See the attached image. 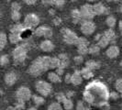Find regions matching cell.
I'll use <instances>...</instances> for the list:
<instances>
[{
    "label": "cell",
    "mask_w": 122,
    "mask_h": 110,
    "mask_svg": "<svg viewBox=\"0 0 122 110\" xmlns=\"http://www.w3.org/2000/svg\"><path fill=\"white\" fill-rule=\"evenodd\" d=\"M61 34H62V38H63V40L67 44L70 45H76L77 41L79 40V37L77 36L73 31H72L69 29L66 28H63L61 29Z\"/></svg>",
    "instance_id": "obj_5"
},
{
    "label": "cell",
    "mask_w": 122,
    "mask_h": 110,
    "mask_svg": "<svg viewBox=\"0 0 122 110\" xmlns=\"http://www.w3.org/2000/svg\"><path fill=\"white\" fill-rule=\"evenodd\" d=\"M63 108L65 110H72L73 108V100L71 98H68L66 97V99L61 103Z\"/></svg>",
    "instance_id": "obj_27"
},
{
    "label": "cell",
    "mask_w": 122,
    "mask_h": 110,
    "mask_svg": "<svg viewBox=\"0 0 122 110\" xmlns=\"http://www.w3.org/2000/svg\"><path fill=\"white\" fill-rule=\"evenodd\" d=\"M6 110H22V109H19V108L16 107V106H8Z\"/></svg>",
    "instance_id": "obj_50"
},
{
    "label": "cell",
    "mask_w": 122,
    "mask_h": 110,
    "mask_svg": "<svg viewBox=\"0 0 122 110\" xmlns=\"http://www.w3.org/2000/svg\"><path fill=\"white\" fill-rule=\"evenodd\" d=\"M115 87H116L117 91L118 92V93H120V94L122 95V78L117 80Z\"/></svg>",
    "instance_id": "obj_37"
},
{
    "label": "cell",
    "mask_w": 122,
    "mask_h": 110,
    "mask_svg": "<svg viewBox=\"0 0 122 110\" xmlns=\"http://www.w3.org/2000/svg\"><path fill=\"white\" fill-rule=\"evenodd\" d=\"M35 89L39 93V95H42V96H48L51 94L52 92V85L43 80H39L37 81L35 84Z\"/></svg>",
    "instance_id": "obj_4"
},
{
    "label": "cell",
    "mask_w": 122,
    "mask_h": 110,
    "mask_svg": "<svg viewBox=\"0 0 122 110\" xmlns=\"http://www.w3.org/2000/svg\"><path fill=\"white\" fill-rule=\"evenodd\" d=\"M64 81H65V83H67V84H71V81H72V74L67 73V74L65 75Z\"/></svg>",
    "instance_id": "obj_45"
},
{
    "label": "cell",
    "mask_w": 122,
    "mask_h": 110,
    "mask_svg": "<svg viewBox=\"0 0 122 110\" xmlns=\"http://www.w3.org/2000/svg\"><path fill=\"white\" fill-rule=\"evenodd\" d=\"M117 93H118V92H111V93H110V98H111V99H114V100H115V99H117L118 96H119Z\"/></svg>",
    "instance_id": "obj_44"
},
{
    "label": "cell",
    "mask_w": 122,
    "mask_h": 110,
    "mask_svg": "<svg viewBox=\"0 0 122 110\" xmlns=\"http://www.w3.org/2000/svg\"><path fill=\"white\" fill-rule=\"evenodd\" d=\"M83 82V76L81 74L80 71H75L74 73L72 74V81L71 84H73V85H79Z\"/></svg>",
    "instance_id": "obj_15"
},
{
    "label": "cell",
    "mask_w": 122,
    "mask_h": 110,
    "mask_svg": "<svg viewBox=\"0 0 122 110\" xmlns=\"http://www.w3.org/2000/svg\"><path fill=\"white\" fill-rule=\"evenodd\" d=\"M106 23H107V25L109 27L110 29L114 28V27H115V25H116V23H117L116 18H115L114 16H108V17L107 18Z\"/></svg>",
    "instance_id": "obj_31"
},
{
    "label": "cell",
    "mask_w": 122,
    "mask_h": 110,
    "mask_svg": "<svg viewBox=\"0 0 122 110\" xmlns=\"http://www.w3.org/2000/svg\"><path fill=\"white\" fill-rule=\"evenodd\" d=\"M7 42V36L4 32H1L0 34V50H3Z\"/></svg>",
    "instance_id": "obj_32"
},
{
    "label": "cell",
    "mask_w": 122,
    "mask_h": 110,
    "mask_svg": "<svg viewBox=\"0 0 122 110\" xmlns=\"http://www.w3.org/2000/svg\"><path fill=\"white\" fill-rule=\"evenodd\" d=\"M99 52H100V47L98 46V44H92L89 46L88 53L92 55H97Z\"/></svg>",
    "instance_id": "obj_28"
},
{
    "label": "cell",
    "mask_w": 122,
    "mask_h": 110,
    "mask_svg": "<svg viewBox=\"0 0 122 110\" xmlns=\"http://www.w3.org/2000/svg\"><path fill=\"white\" fill-rule=\"evenodd\" d=\"M87 90L91 92L94 95H96V94H97L98 96H100L103 100H107L108 97H110V94L108 93V90L107 89V87L103 84H100V83L95 82V83L90 84L87 86Z\"/></svg>",
    "instance_id": "obj_2"
},
{
    "label": "cell",
    "mask_w": 122,
    "mask_h": 110,
    "mask_svg": "<svg viewBox=\"0 0 122 110\" xmlns=\"http://www.w3.org/2000/svg\"><path fill=\"white\" fill-rule=\"evenodd\" d=\"M88 49H89V47H82V48H78V49H77L78 54L82 55V56L87 54V53H88Z\"/></svg>",
    "instance_id": "obj_39"
},
{
    "label": "cell",
    "mask_w": 122,
    "mask_h": 110,
    "mask_svg": "<svg viewBox=\"0 0 122 110\" xmlns=\"http://www.w3.org/2000/svg\"><path fill=\"white\" fill-rule=\"evenodd\" d=\"M63 109H64V108H63L62 105L60 104L59 102L51 103V104L48 106V108H47V110H63Z\"/></svg>",
    "instance_id": "obj_30"
},
{
    "label": "cell",
    "mask_w": 122,
    "mask_h": 110,
    "mask_svg": "<svg viewBox=\"0 0 122 110\" xmlns=\"http://www.w3.org/2000/svg\"><path fill=\"white\" fill-rule=\"evenodd\" d=\"M11 17H12V19L14 21H18V20L20 19L21 15H20V12H19V11H12Z\"/></svg>",
    "instance_id": "obj_38"
},
{
    "label": "cell",
    "mask_w": 122,
    "mask_h": 110,
    "mask_svg": "<svg viewBox=\"0 0 122 110\" xmlns=\"http://www.w3.org/2000/svg\"><path fill=\"white\" fill-rule=\"evenodd\" d=\"M5 83L6 85L12 86L18 80V75L17 73H15L14 72H9V73H6L5 75Z\"/></svg>",
    "instance_id": "obj_11"
},
{
    "label": "cell",
    "mask_w": 122,
    "mask_h": 110,
    "mask_svg": "<svg viewBox=\"0 0 122 110\" xmlns=\"http://www.w3.org/2000/svg\"><path fill=\"white\" fill-rule=\"evenodd\" d=\"M73 95H74V93H73V91H68L67 93H66V96H67L68 98H71Z\"/></svg>",
    "instance_id": "obj_49"
},
{
    "label": "cell",
    "mask_w": 122,
    "mask_h": 110,
    "mask_svg": "<svg viewBox=\"0 0 122 110\" xmlns=\"http://www.w3.org/2000/svg\"><path fill=\"white\" fill-rule=\"evenodd\" d=\"M61 65V61L60 59L58 57H53L51 58V69H57V68L60 67Z\"/></svg>",
    "instance_id": "obj_29"
},
{
    "label": "cell",
    "mask_w": 122,
    "mask_h": 110,
    "mask_svg": "<svg viewBox=\"0 0 122 110\" xmlns=\"http://www.w3.org/2000/svg\"><path fill=\"white\" fill-rule=\"evenodd\" d=\"M55 72L58 73L60 76H61V75L64 73V69H63V68H61V67H59V68H57V69L55 70Z\"/></svg>",
    "instance_id": "obj_46"
},
{
    "label": "cell",
    "mask_w": 122,
    "mask_h": 110,
    "mask_svg": "<svg viewBox=\"0 0 122 110\" xmlns=\"http://www.w3.org/2000/svg\"><path fill=\"white\" fill-rule=\"evenodd\" d=\"M118 28H119V30H120V32H121L122 34V20H120L119 23H118Z\"/></svg>",
    "instance_id": "obj_51"
},
{
    "label": "cell",
    "mask_w": 122,
    "mask_h": 110,
    "mask_svg": "<svg viewBox=\"0 0 122 110\" xmlns=\"http://www.w3.org/2000/svg\"><path fill=\"white\" fill-rule=\"evenodd\" d=\"M32 102L36 106H40V105L44 104L45 99H44V96L41 95H32Z\"/></svg>",
    "instance_id": "obj_21"
},
{
    "label": "cell",
    "mask_w": 122,
    "mask_h": 110,
    "mask_svg": "<svg viewBox=\"0 0 122 110\" xmlns=\"http://www.w3.org/2000/svg\"><path fill=\"white\" fill-rule=\"evenodd\" d=\"M8 39H9L10 42L12 43V44H17V43H18L19 41L22 40L21 35H19V34H15V33H10Z\"/></svg>",
    "instance_id": "obj_26"
},
{
    "label": "cell",
    "mask_w": 122,
    "mask_h": 110,
    "mask_svg": "<svg viewBox=\"0 0 122 110\" xmlns=\"http://www.w3.org/2000/svg\"><path fill=\"white\" fill-rule=\"evenodd\" d=\"M9 62V58H8V55L3 54L0 58V64L2 66H5L6 64H7Z\"/></svg>",
    "instance_id": "obj_36"
},
{
    "label": "cell",
    "mask_w": 122,
    "mask_h": 110,
    "mask_svg": "<svg viewBox=\"0 0 122 110\" xmlns=\"http://www.w3.org/2000/svg\"><path fill=\"white\" fill-rule=\"evenodd\" d=\"M107 1H112V0H107Z\"/></svg>",
    "instance_id": "obj_56"
},
{
    "label": "cell",
    "mask_w": 122,
    "mask_h": 110,
    "mask_svg": "<svg viewBox=\"0 0 122 110\" xmlns=\"http://www.w3.org/2000/svg\"><path fill=\"white\" fill-rule=\"evenodd\" d=\"M80 30L82 31L83 34L86 36H90L96 30V24L91 20H84L81 24Z\"/></svg>",
    "instance_id": "obj_7"
},
{
    "label": "cell",
    "mask_w": 122,
    "mask_h": 110,
    "mask_svg": "<svg viewBox=\"0 0 122 110\" xmlns=\"http://www.w3.org/2000/svg\"><path fill=\"white\" fill-rule=\"evenodd\" d=\"M27 110H38V109H37V107H35V106H30V108H28Z\"/></svg>",
    "instance_id": "obj_52"
},
{
    "label": "cell",
    "mask_w": 122,
    "mask_h": 110,
    "mask_svg": "<svg viewBox=\"0 0 122 110\" xmlns=\"http://www.w3.org/2000/svg\"><path fill=\"white\" fill-rule=\"evenodd\" d=\"M24 2L28 5H34L37 2V0H24Z\"/></svg>",
    "instance_id": "obj_48"
},
{
    "label": "cell",
    "mask_w": 122,
    "mask_h": 110,
    "mask_svg": "<svg viewBox=\"0 0 122 110\" xmlns=\"http://www.w3.org/2000/svg\"><path fill=\"white\" fill-rule=\"evenodd\" d=\"M28 47H29L28 44L24 43V44H21L13 50V60H14V62L16 64H20V63L24 62V61L26 60V57H27Z\"/></svg>",
    "instance_id": "obj_3"
},
{
    "label": "cell",
    "mask_w": 122,
    "mask_h": 110,
    "mask_svg": "<svg viewBox=\"0 0 122 110\" xmlns=\"http://www.w3.org/2000/svg\"><path fill=\"white\" fill-rule=\"evenodd\" d=\"M73 61H74V62H75L76 64H81V63L84 61V58H83L82 55H77V56H75V57L73 58Z\"/></svg>",
    "instance_id": "obj_41"
},
{
    "label": "cell",
    "mask_w": 122,
    "mask_h": 110,
    "mask_svg": "<svg viewBox=\"0 0 122 110\" xmlns=\"http://www.w3.org/2000/svg\"><path fill=\"white\" fill-rule=\"evenodd\" d=\"M66 94H64V93H58V94H56V95H55V98H56V100H57V102H59L60 104H61L65 99H66Z\"/></svg>",
    "instance_id": "obj_35"
},
{
    "label": "cell",
    "mask_w": 122,
    "mask_h": 110,
    "mask_svg": "<svg viewBox=\"0 0 122 110\" xmlns=\"http://www.w3.org/2000/svg\"><path fill=\"white\" fill-rule=\"evenodd\" d=\"M120 66L122 67V60H121V61H120Z\"/></svg>",
    "instance_id": "obj_55"
},
{
    "label": "cell",
    "mask_w": 122,
    "mask_h": 110,
    "mask_svg": "<svg viewBox=\"0 0 122 110\" xmlns=\"http://www.w3.org/2000/svg\"><path fill=\"white\" fill-rule=\"evenodd\" d=\"M64 2H65V0H54L53 1V5L58 6V7H61V6L64 5Z\"/></svg>",
    "instance_id": "obj_43"
},
{
    "label": "cell",
    "mask_w": 122,
    "mask_h": 110,
    "mask_svg": "<svg viewBox=\"0 0 122 110\" xmlns=\"http://www.w3.org/2000/svg\"><path fill=\"white\" fill-rule=\"evenodd\" d=\"M51 58L49 56H41L32 61L28 72L33 76H39L51 69Z\"/></svg>",
    "instance_id": "obj_1"
},
{
    "label": "cell",
    "mask_w": 122,
    "mask_h": 110,
    "mask_svg": "<svg viewBox=\"0 0 122 110\" xmlns=\"http://www.w3.org/2000/svg\"><path fill=\"white\" fill-rule=\"evenodd\" d=\"M54 0H42V3L44 5H53Z\"/></svg>",
    "instance_id": "obj_47"
},
{
    "label": "cell",
    "mask_w": 122,
    "mask_h": 110,
    "mask_svg": "<svg viewBox=\"0 0 122 110\" xmlns=\"http://www.w3.org/2000/svg\"><path fill=\"white\" fill-rule=\"evenodd\" d=\"M87 1H89V2H94V1H96V0H87Z\"/></svg>",
    "instance_id": "obj_53"
},
{
    "label": "cell",
    "mask_w": 122,
    "mask_h": 110,
    "mask_svg": "<svg viewBox=\"0 0 122 110\" xmlns=\"http://www.w3.org/2000/svg\"><path fill=\"white\" fill-rule=\"evenodd\" d=\"M35 35L38 37L50 38L52 36V30L48 26H41L38 27L35 30Z\"/></svg>",
    "instance_id": "obj_10"
},
{
    "label": "cell",
    "mask_w": 122,
    "mask_h": 110,
    "mask_svg": "<svg viewBox=\"0 0 122 110\" xmlns=\"http://www.w3.org/2000/svg\"><path fill=\"white\" fill-rule=\"evenodd\" d=\"M27 29L25 28L24 24H18V25H14L11 30H10V33H15V34H19L21 35Z\"/></svg>",
    "instance_id": "obj_19"
},
{
    "label": "cell",
    "mask_w": 122,
    "mask_h": 110,
    "mask_svg": "<svg viewBox=\"0 0 122 110\" xmlns=\"http://www.w3.org/2000/svg\"><path fill=\"white\" fill-rule=\"evenodd\" d=\"M81 74H82V76H83V78L84 79H91L92 77L94 76V73H93V71L92 70H90V69H88V68H83L81 71Z\"/></svg>",
    "instance_id": "obj_22"
},
{
    "label": "cell",
    "mask_w": 122,
    "mask_h": 110,
    "mask_svg": "<svg viewBox=\"0 0 122 110\" xmlns=\"http://www.w3.org/2000/svg\"><path fill=\"white\" fill-rule=\"evenodd\" d=\"M71 16H72V18H73V23H78V22L81 21V19H83L81 12L78 9H73L72 13H71Z\"/></svg>",
    "instance_id": "obj_23"
},
{
    "label": "cell",
    "mask_w": 122,
    "mask_h": 110,
    "mask_svg": "<svg viewBox=\"0 0 122 110\" xmlns=\"http://www.w3.org/2000/svg\"><path fill=\"white\" fill-rule=\"evenodd\" d=\"M84 100H85V102L87 103V105H93L96 103V97H95V95L92 94L90 91H88V90H86L85 93H84Z\"/></svg>",
    "instance_id": "obj_17"
},
{
    "label": "cell",
    "mask_w": 122,
    "mask_h": 110,
    "mask_svg": "<svg viewBox=\"0 0 122 110\" xmlns=\"http://www.w3.org/2000/svg\"><path fill=\"white\" fill-rule=\"evenodd\" d=\"M93 7H94V11H95L96 15H104V14L107 13V7L102 3H97L93 6Z\"/></svg>",
    "instance_id": "obj_16"
},
{
    "label": "cell",
    "mask_w": 122,
    "mask_h": 110,
    "mask_svg": "<svg viewBox=\"0 0 122 110\" xmlns=\"http://www.w3.org/2000/svg\"><path fill=\"white\" fill-rule=\"evenodd\" d=\"M77 47L82 48V47H89V42L86 38H79L78 41H77Z\"/></svg>",
    "instance_id": "obj_33"
},
{
    "label": "cell",
    "mask_w": 122,
    "mask_h": 110,
    "mask_svg": "<svg viewBox=\"0 0 122 110\" xmlns=\"http://www.w3.org/2000/svg\"><path fill=\"white\" fill-rule=\"evenodd\" d=\"M58 58L60 59V61H61V65L60 67L65 69L66 67H68L69 63H70V60H69V57H68L67 54L65 53H61V54H59Z\"/></svg>",
    "instance_id": "obj_18"
},
{
    "label": "cell",
    "mask_w": 122,
    "mask_h": 110,
    "mask_svg": "<svg viewBox=\"0 0 122 110\" xmlns=\"http://www.w3.org/2000/svg\"><path fill=\"white\" fill-rule=\"evenodd\" d=\"M11 10L12 11H19L20 10V5L17 3V2H14L11 5Z\"/></svg>",
    "instance_id": "obj_42"
},
{
    "label": "cell",
    "mask_w": 122,
    "mask_h": 110,
    "mask_svg": "<svg viewBox=\"0 0 122 110\" xmlns=\"http://www.w3.org/2000/svg\"><path fill=\"white\" fill-rule=\"evenodd\" d=\"M106 54L107 56L110 58V59H113V58H116L119 55V48L116 46V45H112L107 48V51H106Z\"/></svg>",
    "instance_id": "obj_13"
},
{
    "label": "cell",
    "mask_w": 122,
    "mask_h": 110,
    "mask_svg": "<svg viewBox=\"0 0 122 110\" xmlns=\"http://www.w3.org/2000/svg\"><path fill=\"white\" fill-rule=\"evenodd\" d=\"M86 67L92 70V71H94V70H97L98 68H100V63L98 61L89 60V61H87L86 62Z\"/></svg>",
    "instance_id": "obj_24"
},
{
    "label": "cell",
    "mask_w": 122,
    "mask_h": 110,
    "mask_svg": "<svg viewBox=\"0 0 122 110\" xmlns=\"http://www.w3.org/2000/svg\"><path fill=\"white\" fill-rule=\"evenodd\" d=\"M15 106L18 107L19 109H25V106H26V102H23V101H20V100H17L16 101V104H15Z\"/></svg>",
    "instance_id": "obj_40"
},
{
    "label": "cell",
    "mask_w": 122,
    "mask_h": 110,
    "mask_svg": "<svg viewBox=\"0 0 122 110\" xmlns=\"http://www.w3.org/2000/svg\"><path fill=\"white\" fill-rule=\"evenodd\" d=\"M40 23V18L35 14H29L26 16L24 19V26L27 30L29 29H33L37 27Z\"/></svg>",
    "instance_id": "obj_8"
},
{
    "label": "cell",
    "mask_w": 122,
    "mask_h": 110,
    "mask_svg": "<svg viewBox=\"0 0 122 110\" xmlns=\"http://www.w3.org/2000/svg\"><path fill=\"white\" fill-rule=\"evenodd\" d=\"M80 12L82 15V18L84 20H91L96 15L93 6L89 5V4H86V5L82 6L81 9H80Z\"/></svg>",
    "instance_id": "obj_9"
},
{
    "label": "cell",
    "mask_w": 122,
    "mask_h": 110,
    "mask_svg": "<svg viewBox=\"0 0 122 110\" xmlns=\"http://www.w3.org/2000/svg\"><path fill=\"white\" fill-rule=\"evenodd\" d=\"M40 48L41 49V50L45 51V52H50V51L53 50L54 44L51 42V40H42L41 42Z\"/></svg>",
    "instance_id": "obj_12"
},
{
    "label": "cell",
    "mask_w": 122,
    "mask_h": 110,
    "mask_svg": "<svg viewBox=\"0 0 122 110\" xmlns=\"http://www.w3.org/2000/svg\"><path fill=\"white\" fill-rule=\"evenodd\" d=\"M76 110H90L88 105H86L83 101H78V103L76 105Z\"/></svg>",
    "instance_id": "obj_34"
},
{
    "label": "cell",
    "mask_w": 122,
    "mask_h": 110,
    "mask_svg": "<svg viewBox=\"0 0 122 110\" xmlns=\"http://www.w3.org/2000/svg\"><path fill=\"white\" fill-rule=\"evenodd\" d=\"M120 12L122 13V5H121V6H120Z\"/></svg>",
    "instance_id": "obj_54"
},
{
    "label": "cell",
    "mask_w": 122,
    "mask_h": 110,
    "mask_svg": "<svg viewBox=\"0 0 122 110\" xmlns=\"http://www.w3.org/2000/svg\"><path fill=\"white\" fill-rule=\"evenodd\" d=\"M96 40H97V44L100 48H106L108 44H109V40H107V38L105 36L104 34H98L95 38Z\"/></svg>",
    "instance_id": "obj_14"
},
{
    "label": "cell",
    "mask_w": 122,
    "mask_h": 110,
    "mask_svg": "<svg viewBox=\"0 0 122 110\" xmlns=\"http://www.w3.org/2000/svg\"><path fill=\"white\" fill-rule=\"evenodd\" d=\"M48 79H49L51 83L57 84V83L61 82V76L56 72H51V73H48Z\"/></svg>",
    "instance_id": "obj_20"
},
{
    "label": "cell",
    "mask_w": 122,
    "mask_h": 110,
    "mask_svg": "<svg viewBox=\"0 0 122 110\" xmlns=\"http://www.w3.org/2000/svg\"><path fill=\"white\" fill-rule=\"evenodd\" d=\"M104 35L107 38V40H109L110 42H113L116 40V33H115V31L113 30L112 29H109V30L105 31Z\"/></svg>",
    "instance_id": "obj_25"
},
{
    "label": "cell",
    "mask_w": 122,
    "mask_h": 110,
    "mask_svg": "<svg viewBox=\"0 0 122 110\" xmlns=\"http://www.w3.org/2000/svg\"><path fill=\"white\" fill-rule=\"evenodd\" d=\"M16 98L17 100L28 102L30 99L32 98L30 89L27 86H20L16 92Z\"/></svg>",
    "instance_id": "obj_6"
}]
</instances>
